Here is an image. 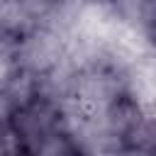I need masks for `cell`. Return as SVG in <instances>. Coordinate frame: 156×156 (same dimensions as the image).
<instances>
[{
	"mask_svg": "<svg viewBox=\"0 0 156 156\" xmlns=\"http://www.w3.org/2000/svg\"><path fill=\"white\" fill-rule=\"evenodd\" d=\"M78 127V107L63 90L54 85L27 95L0 117V129L5 132L7 141L27 149L34 156H46Z\"/></svg>",
	"mask_w": 156,
	"mask_h": 156,
	"instance_id": "1",
	"label": "cell"
},
{
	"mask_svg": "<svg viewBox=\"0 0 156 156\" xmlns=\"http://www.w3.org/2000/svg\"><path fill=\"white\" fill-rule=\"evenodd\" d=\"M2 156H34V154H29L27 149H20V146H15V144H7V149H5Z\"/></svg>",
	"mask_w": 156,
	"mask_h": 156,
	"instance_id": "2",
	"label": "cell"
},
{
	"mask_svg": "<svg viewBox=\"0 0 156 156\" xmlns=\"http://www.w3.org/2000/svg\"><path fill=\"white\" fill-rule=\"evenodd\" d=\"M5 51H7V39H5V32H2V27H0V63H2V58H5Z\"/></svg>",
	"mask_w": 156,
	"mask_h": 156,
	"instance_id": "3",
	"label": "cell"
},
{
	"mask_svg": "<svg viewBox=\"0 0 156 156\" xmlns=\"http://www.w3.org/2000/svg\"><path fill=\"white\" fill-rule=\"evenodd\" d=\"M7 144H10V141H7V136H5V132L0 129V156L5 154V149H7Z\"/></svg>",
	"mask_w": 156,
	"mask_h": 156,
	"instance_id": "4",
	"label": "cell"
}]
</instances>
